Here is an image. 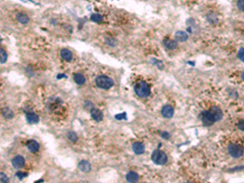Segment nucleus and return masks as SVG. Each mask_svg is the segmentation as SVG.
Listing matches in <instances>:
<instances>
[{"mask_svg": "<svg viewBox=\"0 0 244 183\" xmlns=\"http://www.w3.org/2000/svg\"><path fill=\"white\" fill-rule=\"evenodd\" d=\"M151 159L156 164L163 165L166 163L168 158L164 151H160V150H155L151 154Z\"/></svg>", "mask_w": 244, "mask_h": 183, "instance_id": "7ed1b4c3", "label": "nucleus"}, {"mask_svg": "<svg viewBox=\"0 0 244 183\" xmlns=\"http://www.w3.org/2000/svg\"><path fill=\"white\" fill-rule=\"evenodd\" d=\"M0 56H1V64H4L5 62L7 61V55L5 52V51L3 49L1 48L0 50Z\"/></svg>", "mask_w": 244, "mask_h": 183, "instance_id": "4be33fe9", "label": "nucleus"}, {"mask_svg": "<svg viewBox=\"0 0 244 183\" xmlns=\"http://www.w3.org/2000/svg\"><path fill=\"white\" fill-rule=\"evenodd\" d=\"M173 113H174V110L173 107L170 105H165L161 109V114L165 118H171L173 117Z\"/></svg>", "mask_w": 244, "mask_h": 183, "instance_id": "0eeeda50", "label": "nucleus"}, {"mask_svg": "<svg viewBox=\"0 0 244 183\" xmlns=\"http://www.w3.org/2000/svg\"><path fill=\"white\" fill-rule=\"evenodd\" d=\"M237 7L240 11H244V0H238L237 2Z\"/></svg>", "mask_w": 244, "mask_h": 183, "instance_id": "5701e85b", "label": "nucleus"}, {"mask_svg": "<svg viewBox=\"0 0 244 183\" xmlns=\"http://www.w3.org/2000/svg\"><path fill=\"white\" fill-rule=\"evenodd\" d=\"M209 111L211 112L212 116H214V118L216 119V121H220V119L222 118L223 116L222 112H221V110H220L219 108H217V107H212Z\"/></svg>", "mask_w": 244, "mask_h": 183, "instance_id": "9d476101", "label": "nucleus"}, {"mask_svg": "<svg viewBox=\"0 0 244 183\" xmlns=\"http://www.w3.org/2000/svg\"><path fill=\"white\" fill-rule=\"evenodd\" d=\"M175 38L177 39V41L182 42H186L188 39V34L184 31H178V32L176 33Z\"/></svg>", "mask_w": 244, "mask_h": 183, "instance_id": "f3484780", "label": "nucleus"}, {"mask_svg": "<svg viewBox=\"0 0 244 183\" xmlns=\"http://www.w3.org/2000/svg\"><path fill=\"white\" fill-rule=\"evenodd\" d=\"M95 83L99 88L103 89V90H108V89L112 88L114 85L113 80L105 75L97 77L95 79Z\"/></svg>", "mask_w": 244, "mask_h": 183, "instance_id": "f03ea898", "label": "nucleus"}, {"mask_svg": "<svg viewBox=\"0 0 244 183\" xmlns=\"http://www.w3.org/2000/svg\"><path fill=\"white\" fill-rule=\"evenodd\" d=\"M134 92L140 98H147L151 94V89L147 82H138V83L134 85Z\"/></svg>", "mask_w": 244, "mask_h": 183, "instance_id": "f257e3e1", "label": "nucleus"}, {"mask_svg": "<svg viewBox=\"0 0 244 183\" xmlns=\"http://www.w3.org/2000/svg\"><path fill=\"white\" fill-rule=\"evenodd\" d=\"M238 127L239 129L244 131V120H242V121H240L239 122H238Z\"/></svg>", "mask_w": 244, "mask_h": 183, "instance_id": "bb28decb", "label": "nucleus"}, {"mask_svg": "<svg viewBox=\"0 0 244 183\" xmlns=\"http://www.w3.org/2000/svg\"><path fill=\"white\" fill-rule=\"evenodd\" d=\"M132 148H133V151L135 154L137 155H142L143 154L145 151V146L141 143V142H134L133 146H132Z\"/></svg>", "mask_w": 244, "mask_h": 183, "instance_id": "1a4fd4ad", "label": "nucleus"}, {"mask_svg": "<svg viewBox=\"0 0 244 183\" xmlns=\"http://www.w3.org/2000/svg\"><path fill=\"white\" fill-rule=\"evenodd\" d=\"M16 19H17V20L20 22V23H21V24L23 25L27 24V23L29 21V19L28 16H27L25 14H24V13L22 12L18 13L17 15H16Z\"/></svg>", "mask_w": 244, "mask_h": 183, "instance_id": "a211bd4d", "label": "nucleus"}, {"mask_svg": "<svg viewBox=\"0 0 244 183\" xmlns=\"http://www.w3.org/2000/svg\"><path fill=\"white\" fill-rule=\"evenodd\" d=\"M139 179V176L137 172L130 171L126 174V180L129 182H137Z\"/></svg>", "mask_w": 244, "mask_h": 183, "instance_id": "f8f14e48", "label": "nucleus"}, {"mask_svg": "<svg viewBox=\"0 0 244 183\" xmlns=\"http://www.w3.org/2000/svg\"><path fill=\"white\" fill-rule=\"evenodd\" d=\"M228 151H229V155H231L232 157L240 158L243 155L244 149L239 144L232 143V144H229V146H228Z\"/></svg>", "mask_w": 244, "mask_h": 183, "instance_id": "20e7f679", "label": "nucleus"}, {"mask_svg": "<svg viewBox=\"0 0 244 183\" xmlns=\"http://www.w3.org/2000/svg\"><path fill=\"white\" fill-rule=\"evenodd\" d=\"M74 82L78 85H83L86 82V78L82 73H76L74 75Z\"/></svg>", "mask_w": 244, "mask_h": 183, "instance_id": "6ab92c4d", "label": "nucleus"}, {"mask_svg": "<svg viewBox=\"0 0 244 183\" xmlns=\"http://www.w3.org/2000/svg\"><path fill=\"white\" fill-rule=\"evenodd\" d=\"M241 77H242V79L243 80V82H244V72L242 73V75H241Z\"/></svg>", "mask_w": 244, "mask_h": 183, "instance_id": "cd10ccee", "label": "nucleus"}, {"mask_svg": "<svg viewBox=\"0 0 244 183\" xmlns=\"http://www.w3.org/2000/svg\"><path fill=\"white\" fill-rule=\"evenodd\" d=\"M78 168H79V169H80L81 171H82V172H87L91 171V165L87 160H82V161L79 163V164H78Z\"/></svg>", "mask_w": 244, "mask_h": 183, "instance_id": "9b49d317", "label": "nucleus"}, {"mask_svg": "<svg viewBox=\"0 0 244 183\" xmlns=\"http://www.w3.org/2000/svg\"><path fill=\"white\" fill-rule=\"evenodd\" d=\"M26 120L28 121V123L29 124H36L39 121L38 116L37 115L33 113V112H29L26 114Z\"/></svg>", "mask_w": 244, "mask_h": 183, "instance_id": "ddd939ff", "label": "nucleus"}, {"mask_svg": "<svg viewBox=\"0 0 244 183\" xmlns=\"http://www.w3.org/2000/svg\"><path fill=\"white\" fill-rule=\"evenodd\" d=\"M91 116H92V118H93L95 121H97V122L101 121L102 120H103V117H104L103 112H102L100 109H97V108H93V109L91 110Z\"/></svg>", "mask_w": 244, "mask_h": 183, "instance_id": "6e6552de", "label": "nucleus"}, {"mask_svg": "<svg viewBox=\"0 0 244 183\" xmlns=\"http://www.w3.org/2000/svg\"><path fill=\"white\" fill-rule=\"evenodd\" d=\"M27 147H28V149L29 150V151H31L32 153H35L38 151L39 144L37 142H36V141L31 140L28 142V144H27Z\"/></svg>", "mask_w": 244, "mask_h": 183, "instance_id": "2eb2a0df", "label": "nucleus"}, {"mask_svg": "<svg viewBox=\"0 0 244 183\" xmlns=\"http://www.w3.org/2000/svg\"><path fill=\"white\" fill-rule=\"evenodd\" d=\"M201 120H202L203 125H206V126H210V125H213L214 123L216 121V119L214 118V116H212L210 111L203 112V114L201 116Z\"/></svg>", "mask_w": 244, "mask_h": 183, "instance_id": "39448f33", "label": "nucleus"}, {"mask_svg": "<svg viewBox=\"0 0 244 183\" xmlns=\"http://www.w3.org/2000/svg\"><path fill=\"white\" fill-rule=\"evenodd\" d=\"M238 56L240 60H242V62H244V48H241V49L238 51Z\"/></svg>", "mask_w": 244, "mask_h": 183, "instance_id": "b1692460", "label": "nucleus"}, {"mask_svg": "<svg viewBox=\"0 0 244 183\" xmlns=\"http://www.w3.org/2000/svg\"><path fill=\"white\" fill-rule=\"evenodd\" d=\"M11 164H12L14 168H17V169L23 168V166L24 165V157L22 155H16L11 160Z\"/></svg>", "mask_w": 244, "mask_h": 183, "instance_id": "423d86ee", "label": "nucleus"}, {"mask_svg": "<svg viewBox=\"0 0 244 183\" xmlns=\"http://www.w3.org/2000/svg\"><path fill=\"white\" fill-rule=\"evenodd\" d=\"M91 19L93 20V21L95 22H98V23H100V22L102 21V20H103V17H102V16L100 15V14H97V13H95V14H93V15L91 16Z\"/></svg>", "mask_w": 244, "mask_h": 183, "instance_id": "412c9836", "label": "nucleus"}, {"mask_svg": "<svg viewBox=\"0 0 244 183\" xmlns=\"http://www.w3.org/2000/svg\"><path fill=\"white\" fill-rule=\"evenodd\" d=\"M1 182H8V177L4 173L1 172Z\"/></svg>", "mask_w": 244, "mask_h": 183, "instance_id": "a878e982", "label": "nucleus"}, {"mask_svg": "<svg viewBox=\"0 0 244 183\" xmlns=\"http://www.w3.org/2000/svg\"><path fill=\"white\" fill-rule=\"evenodd\" d=\"M164 44L165 46V47L169 50H173L175 49L177 47V42L176 40H173V39H165L164 41Z\"/></svg>", "mask_w": 244, "mask_h": 183, "instance_id": "4468645a", "label": "nucleus"}, {"mask_svg": "<svg viewBox=\"0 0 244 183\" xmlns=\"http://www.w3.org/2000/svg\"><path fill=\"white\" fill-rule=\"evenodd\" d=\"M16 177H17L20 180H21L23 177L27 176V173H24V172H17L16 173Z\"/></svg>", "mask_w": 244, "mask_h": 183, "instance_id": "393cba45", "label": "nucleus"}, {"mask_svg": "<svg viewBox=\"0 0 244 183\" xmlns=\"http://www.w3.org/2000/svg\"><path fill=\"white\" fill-rule=\"evenodd\" d=\"M60 55L61 57L66 61H71L72 59H73V54H72V52L68 49H63L60 51Z\"/></svg>", "mask_w": 244, "mask_h": 183, "instance_id": "dca6fc26", "label": "nucleus"}, {"mask_svg": "<svg viewBox=\"0 0 244 183\" xmlns=\"http://www.w3.org/2000/svg\"><path fill=\"white\" fill-rule=\"evenodd\" d=\"M2 115H3V116H4L7 119L12 118V116H13L12 112H11V110L7 108H3V109H2Z\"/></svg>", "mask_w": 244, "mask_h": 183, "instance_id": "aec40b11", "label": "nucleus"}]
</instances>
